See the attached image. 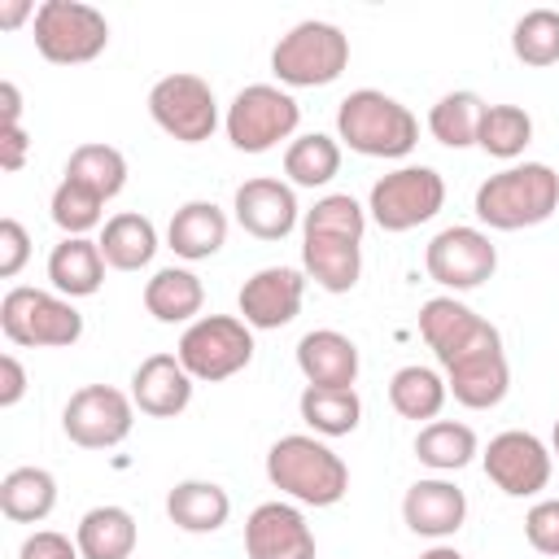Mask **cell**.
Returning <instances> with one entry per match:
<instances>
[{
  "label": "cell",
  "mask_w": 559,
  "mask_h": 559,
  "mask_svg": "<svg viewBox=\"0 0 559 559\" xmlns=\"http://www.w3.org/2000/svg\"><path fill=\"white\" fill-rule=\"evenodd\" d=\"M131 424H135V402L114 384H83L70 393L61 411V432L79 450H114L131 437Z\"/></svg>",
  "instance_id": "cell-10"
},
{
  "label": "cell",
  "mask_w": 559,
  "mask_h": 559,
  "mask_svg": "<svg viewBox=\"0 0 559 559\" xmlns=\"http://www.w3.org/2000/svg\"><path fill=\"white\" fill-rule=\"evenodd\" d=\"M297 411L306 419V428H314V437H349L362 424V402L354 389H319L306 384L297 397Z\"/></svg>",
  "instance_id": "cell-31"
},
{
  "label": "cell",
  "mask_w": 559,
  "mask_h": 559,
  "mask_svg": "<svg viewBox=\"0 0 559 559\" xmlns=\"http://www.w3.org/2000/svg\"><path fill=\"white\" fill-rule=\"evenodd\" d=\"M166 515L183 533H218L231 515V498L214 480H179L166 493Z\"/></svg>",
  "instance_id": "cell-27"
},
{
  "label": "cell",
  "mask_w": 559,
  "mask_h": 559,
  "mask_svg": "<svg viewBox=\"0 0 559 559\" xmlns=\"http://www.w3.org/2000/svg\"><path fill=\"white\" fill-rule=\"evenodd\" d=\"M550 454L559 459V419H555V428H550Z\"/></svg>",
  "instance_id": "cell-48"
},
{
  "label": "cell",
  "mask_w": 559,
  "mask_h": 559,
  "mask_svg": "<svg viewBox=\"0 0 559 559\" xmlns=\"http://www.w3.org/2000/svg\"><path fill=\"white\" fill-rule=\"evenodd\" d=\"M105 266L109 262L100 253V240H87V236H61V245H52V253H48V280L70 301L100 293Z\"/></svg>",
  "instance_id": "cell-23"
},
{
  "label": "cell",
  "mask_w": 559,
  "mask_h": 559,
  "mask_svg": "<svg viewBox=\"0 0 559 559\" xmlns=\"http://www.w3.org/2000/svg\"><path fill=\"white\" fill-rule=\"evenodd\" d=\"M100 253H105V262L114 271H140V266H148L153 253H157V227H153V218H144L135 210L105 218V227H100Z\"/></svg>",
  "instance_id": "cell-28"
},
{
  "label": "cell",
  "mask_w": 559,
  "mask_h": 559,
  "mask_svg": "<svg viewBox=\"0 0 559 559\" xmlns=\"http://www.w3.org/2000/svg\"><path fill=\"white\" fill-rule=\"evenodd\" d=\"M249 559H314V533L293 502H262L245 520Z\"/></svg>",
  "instance_id": "cell-17"
},
{
  "label": "cell",
  "mask_w": 559,
  "mask_h": 559,
  "mask_svg": "<svg viewBox=\"0 0 559 559\" xmlns=\"http://www.w3.org/2000/svg\"><path fill=\"white\" fill-rule=\"evenodd\" d=\"M297 122H301V105L284 87H275V83H249V87H240L236 100L227 105V118H223L227 140L240 153H266V148H275L280 140H288L297 131Z\"/></svg>",
  "instance_id": "cell-8"
},
{
  "label": "cell",
  "mask_w": 559,
  "mask_h": 559,
  "mask_svg": "<svg viewBox=\"0 0 559 559\" xmlns=\"http://www.w3.org/2000/svg\"><path fill=\"white\" fill-rule=\"evenodd\" d=\"M445 389L467 411L498 406L511 389V367H507V354H502V336H489L476 349H467L459 362H450L445 367Z\"/></svg>",
  "instance_id": "cell-16"
},
{
  "label": "cell",
  "mask_w": 559,
  "mask_h": 559,
  "mask_svg": "<svg viewBox=\"0 0 559 559\" xmlns=\"http://www.w3.org/2000/svg\"><path fill=\"white\" fill-rule=\"evenodd\" d=\"M301 297H306V271H297V266H262L240 284L236 306H240V319L249 328L275 332V328L297 319Z\"/></svg>",
  "instance_id": "cell-14"
},
{
  "label": "cell",
  "mask_w": 559,
  "mask_h": 559,
  "mask_svg": "<svg viewBox=\"0 0 559 559\" xmlns=\"http://www.w3.org/2000/svg\"><path fill=\"white\" fill-rule=\"evenodd\" d=\"M445 205V179L432 166H397L371 183L367 214L380 231H411Z\"/></svg>",
  "instance_id": "cell-9"
},
{
  "label": "cell",
  "mask_w": 559,
  "mask_h": 559,
  "mask_svg": "<svg viewBox=\"0 0 559 559\" xmlns=\"http://www.w3.org/2000/svg\"><path fill=\"white\" fill-rule=\"evenodd\" d=\"M424 266H428V280H437L441 288L450 293H472L480 288L485 280H493L498 271V249L493 240L480 231V227H441L428 249H424Z\"/></svg>",
  "instance_id": "cell-12"
},
{
  "label": "cell",
  "mask_w": 559,
  "mask_h": 559,
  "mask_svg": "<svg viewBox=\"0 0 559 559\" xmlns=\"http://www.w3.org/2000/svg\"><path fill=\"white\" fill-rule=\"evenodd\" d=\"M57 507V480L48 467H13L0 480V511L13 524H39Z\"/></svg>",
  "instance_id": "cell-29"
},
{
  "label": "cell",
  "mask_w": 559,
  "mask_h": 559,
  "mask_svg": "<svg viewBox=\"0 0 559 559\" xmlns=\"http://www.w3.org/2000/svg\"><path fill=\"white\" fill-rule=\"evenodd\" d=\"M284 175L293 188H323L341 175V144L323 131H310V135H297L288 148H284Z\"/></svg>",
  "instance_id": "cell-33"
},
{
  "label": "cell",
  "mask_w": 559,
  "mask_h": 559,
  "mask_svg": "<svg viewBox=\"0 0 559 559\" xmlns=\"http://www.w3.org/2000/svg\"><path fill=\"white\" fill-rule=\"evenodd\" d=\"M419 336H424V345L437 354V362L450 367V362H459L467 349H476L480 341L498 336V328H493L489 319H480V314H476L467 301H459V297H428V301L419 306Z\"/></svg>",
  "instance_id": "cell-15"
},
{
  "label": "cell",
  "mask_w": 559,
  "mask_h": 559,
  "mask_svg": "<svg viewBox=\"0 0 559 559\" xmlns=\"http://www.w3.org/2000/svg\"><path fill=\"white\" fill-rule=\"evenodd\" d=\"M205 306V284L188 266H162L144 284V310L157 323H197Z\"/></svg>",
  "instance_id": "cell-25"
},
{
  "label": "cell",
  "mask_w": 559,
  "mask_h": 559,
  "mask_svg": "<svg viewBox=\"0 0 559 559\" xmlns=\"http://www.w3.org/2000/svg\"><path fill=\"white\" fill-rule=\"evenodd\" d=\"M0 100H4V122L0 127H22V92H17V83H0Z\"/></svg>",
  "instance_id": "cell-46"
},
{
  "label": "cell",
  "mask_w": 559,
  "mask_h": 559,
  "mask_svg": "<svg viewBox=\"0 0 559 559\" xmlns=\"http://www.w3.org/2000/svg\"><path fill=\"white\" fill-rule=\"evenodd\" d=\"M336 140L362 157H406L419 144V118L402 100L358 87L336 105Z\"/></svg>",
  "instance_id": "cell-3"
},
{
  "label": "cell",
  "mask_w": 559,
  "mask_h": 559,
  "mask_svg": "<svg viewBox=\"0 0 559 559\" xmlns=\"http://www.w3.org/2000/svg\"><path fill=\"white\" fill-rule=\"evenodd\" d=\"M524 537L537 555L546 559H559V498H542L528 507L524 515Z\"/></svg>",
  "instance_id": "cell-40"
},
{
  "label": "cell",
  "mask_w": 559,
  "mask_h": 559,
  "mask_svg": "<svg viewBox=\"0 0 559 559\" xmlns=\"http://www.w3.org/2000/svg\"><path fill=\"white\" fill-rule=\"evenodd\" d=\"M480 463H485V476L507 498H533V493H542L550 485L555 454H550V445L542 437H533L524 428H507V432L489 437Z\"/></svg>",
  "instance_id": "cell-13"
},
{
  "label": "cell",
  "mask_w": 559,
  "mask_h": 559,
  "mask_svg": "<svg viewBox=\"0 0 559 559\" xmlns=\"http://www.w3.org/2000/svg\"><path fill=\"white\" fill-rule=\"evenodd\" d=\"M22 393H26V367H22L13 354H4V358H0V406H4V411L17 406Z\"/></svg>",
  "instance_id": "cell-43"
},
{
  "label": "cell",
  "mask_w": 559,
  "mask_h": 559,
  "mask_svg": "<svg viewBox=\"0 0 559 559\" xmlns=\"http://www.w3.org/2000/svg\"><path fill=\"white\" fill-rule=\"evenodd\" d=\"M175 354L192 380L218 384L253 362V328L240 314H201L183 328Z\"/></svg>",
  "instance_id": "cell-6"
},
{
  "label": "cell",
  "mask_w": 559,
  "mask_h": 559,
  "mask_svg": "<svg viewBox=\"0 0 559 559\" xmlns=\"http://www.w3.org/2000/svg\"><path fill=\"white\" fill-rule=\"evenodd\" d=\"M48 214H52V223H57L66 236H87L92 227L105 223V197L92 192V188H83V183H74V179H61V183L52 188Z\"/></svg>",
  "instance_id": "cell-38"
},
{
  "label": "cell",
  "mask_w": 559,
  "mask_h": 559,
  "mask_svg": "<svg viewBox=\"0 0 559 559\" xmlns=\"http://www.w3.org/2000/svg\"><path fill=\"white\" fill-rule=\"evenodd\" d=\"M0 332L22 349H66L83 336V314L61 293L17 284L0 301Z\"/></svg>",
  "instance_id": "cell-5"
},
{
  "label": "cell",
  "mask_w": 559,
  "mask_h": 559,
  "mask_svg": "<svg viewBox=\"0 0 559 559\" xmlns=\"http://www.w3.org/2000/svg\"><path fill=\"white\" fill-rule=\"evenodd\" d=\"M31 258V236L17 218H0V280H13Z\"/></svg>",
  "instance_id": "cell-41"
},
{
  "label": "cell",
  "mask_w": 559,
  "mask_h": 559,
  "mask_svg": "<svg viewBox=\"0 0 559 559\" xmlns=\"http://www.w3.org/2000/svg\"><path fill=\"white\" fill-rule=\"evenodd\" d=\"M297 371L319 389H354L358 380V345L336 328H314L297 341Z\"/></svg>",
  "instance_id": "cell-21"
},
{
  "label": "cell",
  "mask_w": 559,
  "mask_h": 559,
  "mask_svg": "<svg viewBox=\"0 0 559 559\" xmlns=\"http://www.w3.org/2000/svg\"><path fill=\"white\" fill-rule=\"evenodd\" d=\"M476 218L493 231L537 227L559 210V175L546 162H520L489 175L472 201Z\"/></svg>",
  "instance_id": "cell-2"
},
{
  "label": "cell",
  "mask_w": 559,
  "mask_h": 559,
  "mask_svg": "<svg viewBox=\"0 0 559 559\" xmlns=\"http://www.w3.org/2000/svg\"><path fill=\"white\" fill-rule=\"evenodd\" d=\"M66 179L100 192L105 201H114L127 188V157L114 144H79L66 162Z\"/></svg>",
  "instance_id": "cell-35"
},
{
  "label": "cell",
  "mask_w": 559,
  "mask_h": 559,
  "mask_svg": "<svg viewBox=\"0 0 559 559\" xmlns=\"http://www.w3.org/2000/svg\"><path fill=\"white\" fill-rule=\"evenodd\" d=\"M511 52L533 70L555 66L559 61V9H528L511 26Z\"/></svg>",
  "instance_id": "cell-37"
},
{
  "label": "cell",
  "mask_w": 559,
  "mask_h": 559,
  "mask_svg": "<svg viewBox=\"0 0 559 559\" xmlns=\"http://www.w3.org/2000/svg\"><path fill=\"white\" fill-rule=\"evenodd\" d=\"M266 480L301 507H336L349 493L345 459L306 432H288L266 450Z\"/></svg>",
  "instance_id": "cell-1"
},
{
  "label": "cell",
  "mask_w": 559,
  "mask_h": 559,
  "mask_svg": "<svg viewBox=\"0 0 559 559\" xmlns=\"http://www.w3.org/2000/svg\"><path fill=\"white\" fill-rule=\"evenodd\" d=\"M192 376L183 371L179 354H148L135 371H131V402L140 415L148 419H175L188 411L192 402Z\"/></svg>",
  "instance_id": "cell-19"
},
{
  "label": "cell",
  "mask_w": 559,
  "mask_h": 559,
  "mask_svg": "<svg viewBox=\"0 0 559 559\" xmlns=\"http://www.w3.org/2000/svg\"><path fill=\"white\" fill-rule=\"evenodd\" d=\"M402 520L415 537H432V542H445L463 528L467 520V498L454 480H441V476H428V480H415L402 498Z\"/></svg>",
  "instance_id": "cell-20"
},
{
  "label": "cell",
  "mask_w": 559,
  "mask_h": 559,
  "mask_svg": "<svg viewBox=\"0 0 559 559\" xmlns=\"http://www.w3.org/2000/svg\"><path fill=\"white\" fill-rule=\"evenodd\" d=\"M349 66V35L332 22H297L271 48V70L284 87H328Z\"/></svg>",
  "instance_id": "cell-4"
},
{
  "label": "cell",
  "mask_w": 559,
  "mask_h": 559,
  "mask_svg": "<svg viewBox=\"0 0 559 559\" xmlns=\"http://www.w3.org/2000/svg\"><path fill=\"white\" fill-rule=\"evenodd\" d=\"M419 559H463V555H459L454 546H432V550H424Z\"/></svg>",
  "instance_id": "cell-47"
},
{
  "label": "cell",
  "mask_w": 559,
  "mask_h": 559,
  "mask_svg": "<svg viewBox=\"0 0 559 559\" xmlns=\"http://www.w3.org/2000/svg\"><path fill=\"white\" fill-rule=\"evenodd\" d=\"M445 397H450V389H445V376H437L432 367H419V362H411V367H397L393 371V380H389V406L402 415V419H437L441 415V406H445Z\"/></svg>",
  "instance_id": "cell-30"
},
{
  "label": "cell",
  "mask_w": 559,
  "mask_h": 559,
  "mask_svg": "<svg viewBox=\"0 0 559 559\" xmlns=\"http://www.w3.org/2000/svg\"><path fill=\"white\" fill-rule=\"evenodd\" d=\"M148 114L153 122L179 140V144H201L214 135L218 127V100H214V87L201 79V74H166L153 83L148 92Z\"/></svg>",
  "instance_id": "cell-11"
},
{
  "label": "cell",
  "mask_w": 559,
  "mask_h": 559,
  "mask_svg": "<svg viewBox=\"0 0 559 559\" xmlns=\"http://www.w3.org/2000/svg\"><path fill=\"white\" fill-rule=\"evenodd\" d=\"M231 210H236V223L253 236V240H284L297 223H301V205H297V192L293 183L284 179H245L231 197Z\"/></svg>",
  "instance_id": "cell-18"
},
{
  "label": "cell",
  "mask_w": 559,
  "mask_h": 559,
  "mask_svg": "<svg viewBox=\"0 0 559 559\" xmlns=\"http://www.w3.org/2000/svg\"><path fill=\"white\" fill-rule=\"evenodd\" d=\"M26 148H31V135L22 127H0V166L4 170H22L26 166Z\"/></svg>",
  "instance_id": "cell-44"
},
{
  "label": "cell",
  "mask_w": 559,
  "mask_h": 559,
  "mask_svg": "<svg viewBox=\"0 0 559 559\" xmlns=\"http://www.w3.org/2000/svg\"><path fill=\"white\" fill-rule=\"evenodd\" d=\"M135 515L127 507H92L83 511L79 528H74V542H79V555L83 559H131L135 555Z\"/></svg>",
  "instance_id": "cell-26"
},
{
  "label": "cell",
  "mask_w": 559,
  "mask_h": 559,
  "mask_svg": "<svg viewBox=\"0 0 559 559\" xmlns=\"http://www.w3.org/2000/svg\"><path fill=\"white\" fill-rule=\"evenodd\" d=\"M35 9L39 4L31 0H0V26H22L26 17H35Z\"/></svg>",
  "instance_id": "cell-45"
},
{
  "label": "cell",
  "mask_w": 559,
  "mask_h": 559,
  "mask_svg": "<svg viewBox=\"0 0 559 559\" xmlns=\"http://www.w3.org/2000/svg\"><path fill=\"white\" fill-rule=\"evenodd\" d=\"M35 48L52 66H83L109 48V22L79 0H44L35 9Z\"/></svg>",
  "instance_id": "cell-7"
},
{
  "label": "cell",
  "mask_w": 559,
  "mask_h": 559,
  "mask_svg": "<svg viewBox=\"0 0 559 559\" xmlns=\"http://www.w3.org/2000/svg\"><path fill=\"white\" fill-rule=\"evenodd\" d=\"M301 271L328 293H349L362 275V245L341 236L301 231Z\"/></svg>",
  "instance_id": "cell-22"
},
{
  "label": "cell",
  "mask_w": 559,
  "mask_h": 559,
  "mask_svg": "<svg viewBox=\"0 0 559 559\" xmlns=\"http://www.w3.org/2000/svg\"><path fill=\"white\" fill-rule=\"evenodd\" d=\"M480 118H485V100L476 92H445L428 109V131L445 148H472L480 135Z\"/></svg>",
  "instance_id": "cell-34"
},
{
  "label": "cell",
  "mask_w": 559,
  "mask_h": 559,
  "mask_svg": "<svg viewBox=\"0 0 559 559\" xmlns=\"http://www.w3.org/2000/svg\"><path fill=\"white\" fill-rule=\"evenodd\" d=\"M476 144L489 157H498V162H515L533 144V118H528V109H520V105H485Z\"/></svg>",
  "instance_id": "cell-36"
},
{
  "label": "cell",
  "mask_w": 559,
  "mask_h": 559,
  "mask_svg": "<svg viewBox=\"0 0 559 559\" xmlns=\"http://www.w3.org/2000/svg\"><path fill=\"white\" fill-rule=\"evenodd\" d=\"M301 231H319V236H341V240H358L367 231V210L349 197V192H328L314 201V210L301 214Z\"/></svg>",
  "instance_id": "cell-39"
},
{
  "label": "cell",
  "mask_w": 559,
  "mask_h": 559,
  "mask_svg": "<svg viewBox=\"0 0 559 559\" xmlns=\"http://www.w3.org/2000/svg\"><path fill=\"white\" fill-rule=\"evenodd\" d=\"M17 559H83L79 555V542H70L66 533H52V528H39L22 542Z\"/></svg>",
  "instance_id": "cell-42"
},
{
  "label": "cell",
  "mask_w": 559,
  "mask_h": 559,
  "mask_svg": "<svg viewBox=\"0 0 559 559\" xmlns=\"http://www.w3.org/2000/svg\"><path fill=\"white\" fill-rule=\"evenodd\" d=\"M476 454H480V441H476V432H472L467 424H459V419H432V424H424L419 437H415V459H419L424 467H432V472H459V467H467Z\"/></svg>",
  "instance_id": "cell-32"
},
{
  "label": "cell",
  "mask_w": 559,
  "mask_h": 559,
  "mask_svg": "<svg viewBox=\"0 0 559 559\" xmlns=\"http://www.w3.org/2000/svg\"><path fill=\"white\" fill-rule=\"evenodd\" d=\"M166 245L188 258V262H201V258H214L223 245H227V214L214 205V201H188L170 214V227H166Z\"/></svg>",
  "instance_id": "cell-24"
}]
</instances>
